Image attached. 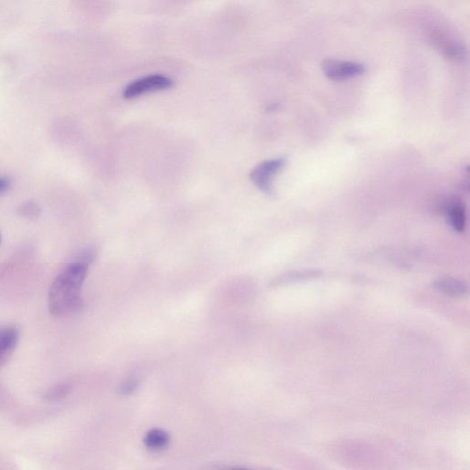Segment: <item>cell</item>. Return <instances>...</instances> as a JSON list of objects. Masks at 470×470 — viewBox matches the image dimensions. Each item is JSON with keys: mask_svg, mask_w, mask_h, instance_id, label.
Returning <instances> with one entry per match:
<instances>
[{"mask_svg": "<svg viewBox=\"0 0 470 470\" xmlns=\"http://www.w3.org/2000/svg\"><path fill=\"white\" fill-rule=\"evenodd\" d=\"M89 266V263L75 259L54 279L48 295L49 311L54 317L67 316L82 309L81 290Z\"/></svg>", "mask_w": 470, "mask_h": 470, "instance_id": "cell-1", "label": "cell"}, {"mask_svg": "<svg viewBox=\"0 0 470 470\" xmlns=\"http://www.w3.org/2000/svg\"><path fill=\"white\" fill-rule=\"evenodd\" d=\"M285 157L266 160L254 168L250 173L252 183L266 194H272L273 178L286 165Z\"/></svg>", "mask_w": 470, "mask_h": 470, "instance_id": "cell-2", "label": "cell"}, {"mask_svg": "<svg viewBox=\"0 0 470 470\" xmlns=\"http://www.w3.org/2000/svg\"><path fill=\"white\" fill-rule=\"evenodd\" d=\"M173 81L163 75H150L132 81L124 89V97L130 99L148 92L164 91L171 88Z\"/></svg>", "mask_w": 470, "mask_h": 470, "instance_id": "cell-3", "label": "cell"}, {"mask_svg": "<svg viewBox=\"0 0 470 470\" xmlns=\"http://www.w3.org/2000/svg\"><path fill=\"white\" fill-rule=\"evenodd\" d=\"M322 69L330 80H344L357 77L366 71L365 64L355 61L326 59L322 62Z\"/></svg>", "mask_w": 470, "mask_h": 470, "instance_id": "cell-4", "label": "cell"}, {"mask_svg": "<svg viewBox=\"0 0 470 470\" xmlns=\"http://www.w3.org/2000/svg\"><path fill=\"white\" fill-rule=\"evenodd\" d=\"M20 341V331L15 326L0 327V368L12 357Z\"/></svg>", "mask_w": 470, "mask_h": 470, "instance_id": "cell-5", "label": "cell"}, {"mask_svg": "<svg viewBox=\"0 0 470 470\" xmlns=\"http://www.w3.org/2000/svg\"><path fill=\"white\" fill-rule=\"evenodd\" d=\"M434 287L438 290L439 292L445 293L448 296L452 297H458V296L464 295L467 292V287L463 281L459 279L450 278V277H445V278H440L434 282Z\"/></svg>", "mask_w": 470, "mask_h": 470, "instance_id": "cell-6", "label": "cell"}, {"mask_svg": "<svg viewBox=\"0 0 470 470\" xmlns=\"http://www.w3.org/2000/svg\"><path fill=\"white\" fill-rule=\"evenodd\" d=\"M448 221L451 227L456 232H463L466 226V213H465L464 206L458 201H452L447 206Z\"/></svg>", "mask_w": 470, "mask_h": 470, "instance_id": "cell-7", "label": "cell"}, {"mask_svg": "<svg viewBox=\"0 0 470 470\" xmlns=\"http://www.w3.org/2000/svg\"><path fill=\"white\" fill-rule=\"evenodd\" d=\"M170 442L169 434L162 429H152L145 434L143 443L145 447L152 451L165 449Z\"/></svg>", "mask_w": 470, "mask_h": 470, "instance_id": "cell-8", "label": "cell"}, {"mask_svg": "<svg viewBox=\"0 0 470 470\" xmlns=\"http://www.w3.org/2000/svg\"><path fill=\"white\" fill-rule=\"evenodd\" d=\"M72 391V386L69 383H60L49 388L45 394V398L50 401H56L64 399Z\"/></svg>", "mask_w": 470, "mask_h": 470, "instance_id": "cell-9", "label": "cell"}, {"mask_svg": "<svg viewBox=\"0 0 470 470\" xmlns=\"http://www.w3.org/2000/svg\"><path fill=\"white\" fill-rule=\"evenodd\" d=\"M19 213L24 218L35 219L40 216V207L34 201L29 200L23 202V204L19 207Z\"/></svg>", "mask_w": 470, "mask_h": 470, "instance_id": "cell-10", "label": "cell"}, {"mask_svg": "<svg viewBox=\"0 0 470 470\" xmlns=\"http://www.w3.org/2000/svg\"><path fill=\"white\" fill-rule=\"evenodd\" d=\"M317 275V272L315 271H309V272H303V273H292L286 274V275H282L277 278L275 281H273L272 285L274 286H278V285H282L287 283V282L297 281L298 279L301 278H309V277H315Z\"/></svg>", "mask_w": 470, "mask_h": 470, "instance_id": "cell-11", "label": "cell"}, {"mask_svg": "<svg viewBox=\"0 0 470 470\" xmlns=\"http://www.w3.org/2000/svg\"><path fill=\"white\" fill-rule=\"evenodd\" d=\"M138 387H139V381L137 379H127L119 383L117 391L119 395L129 396L137 390Z\"/></svg>", "mask_w": 470, "mask_h": 470, "instance_id": "cell-12", "label": "cell"}, {"mask_svg": "<svg viewBox=\"0 0 470 470\" xmlns=\"http://www.w3.org/2000/svg\"><path fill=\"white\" fill-rule=\"evenodd\" d=\"M203 470H250L246 469V467H238V466H230V465H209V466L205 467Z\"/></svg>", "mask_w": 470, "mask_h": 470, "instance_id": "cell-13", "label": "cell"}, {"mask_svg": "<svg viewBox=\"0 0 470 470\" xmlns=\"http://www.w3.org/2000/svg\"><path fill=\"white\" fill-rule=\"evenodd\" d=\"M10 186V178H6V176H0V194L6 191Z\"/></svg>", "mask_w": 470, "mask_h": 470, "instance_id": "cell-14", "label": "cell"}, {"mask_svg": "<svg viewBox=\"0 0 470 470\" xmlns=\"http://www.w3.org/2000/svg\"><path fill=\"white\" fill-rule=\"evenodd\" d=\"M1 239H2V237H1V233H0V244H1Z\"/></svg>", "mask_w": 470, "mask_h": 470, "instance_id": "cell-15", "label": "cell"}]
</instances>
